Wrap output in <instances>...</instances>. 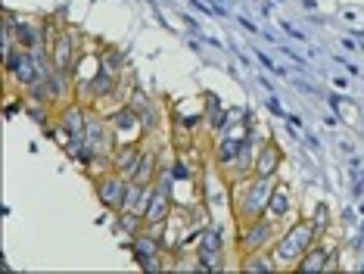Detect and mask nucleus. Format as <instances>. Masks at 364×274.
Listing matches in <instances>:
<instances>
[{
  "instance_id": "obj_1",
  "label": "nucleus",
  "mask_w": 364,
  "mask_h": 274,
  "mask_svg": "<svg viewBox=\"0 0 364 274\" xmlns=\"http://www.w3.org/2000/svg\"><path fill=\"white\" fill-rule=\"evenodd\" d=\"M274 187H277V178H262V174H250L243 181H234L230 184V212H234L237 224L262 218Z\"/></svg>"
},
{
  "instance_id": "obj_2",
  "label": "nucleus",
  "mask_w": 364,
  "mask_h": 274,
  "mask_svg": "<svg viewBox=\"0 0 364 274\" xmlns=\"http://www.w3.org/2000/svg\"><path fill=\"white\" fill-rule=\"evenodd\" d=\"M318 237L321 234H318V228H314L311 218H296L287 231H280L277 243L271 246V255H274L277 268H296V262L318 243Z\"/></svg>"
},
{
  "instance_id": "obj_3",
  "label": "nucleus",
  "mask_w": 364,
  "mask_h": 274,
  "mask_svg": "<svg viewBox=\"0 0 364 274\" xmlns=\"http://www.w3.org/2000/svg\"><path fill=\"white\" fill-rule=\"evenodd\" d=\"M277 237H280V228L268 215H262V218H255V221H246V224H237V253L240 255L268 253V249L277 243Z\"/></svg>"
},
{
  "instance_id": "obj_4",
  "label": "nucleus",
  "mask_w": 364,
  "mask_h": 274,
  "mask_svg": "<svg viewBox=\"0 0 364 274\" xmlns=\"http://www.w3.org/2000/svg\"><path fill=\"white\" fill-rule=\"evenodd\" d=\"M128 190H131V181L128 178H122L119 172H100L94 178V194L97 199H100V206L106 212H112V215H119V212H125V203H128Z\"/></svg>"
},
{
  "instance_id": "obj_5",
  "label": "nucleus",
  "mask_w": 364,
  "mask_h": 274,
  "mask_svg": "<svg viewBox=\"0 0 364 274\" xmlns=\"http://www.w3.org/2000/svg\"><path fill=\"white\" fill-rule=\"evenodd\" d=\"M50 60H53V69L56 72H65L75 78V69H78V60H81V35L78 28H63L60 38L53 41L50 47Z\"/></svg>"
},
{
  "instance_id": "obj_6",
  "label": "nucleus",
  "mask_w": 364,
  "mask_h": 274,
  "mask_svg": "<svg viewBox=\"0 0 364 274\" xmlns=\"http://www.w3.org/2000/svg\"><path fill=\"white\" fill-rule=\"evenodd\" d=\"M109 119V128L115 135V144H144L146 131H144V122H140V115L131 110L128 103L115 106V110L106 115Z\"/></svg>"
},
{
  "instance_id": "obj_7",
  "label": "nucleus",
  "mask_w": 364,
  "mask_h": 274,
  "mask_svg": "<svg viewBox=\"0 0 364 274\" xmlns=\"http://www.w3.org/2000/svg\"><path fill=\"white\" fill-rule=\"evenodd\" d=\"M131 253H134V262L140 265L144 271H162L165 268V259H162V246L150 231H140L137 237H131Z\"/></svg>"
},
{
  "instance_id": "obj_8",
  "label": "nucleus",
  "mask_w": 364,
  "mask_h": 274,
  "mask_svg": "<svg viewBox=\"0 0 364 274\" xmlns=\"http://www.w3.org/2000/svg\"><path fill=\"white\" fill-rule=\"evenodd\" d=\"M4 28L13 35V41L19 47H26V50H35L44 44V35H41V22H31L26 19V16H16V13H6L4 16ZM47 47V44H44Z\"/></svg>"
},
{
  "instance_id": "obj_9",
  "label": "nucleus",
  "mask_w": 364,
  "mask_h": 274,
  "mask_svg": "<svg viewBox=\"0 0 364 274\" xmlns=\"http://www.w3.org/2000/svg\"><path fill=\"white\" fill-rule=\"evenodd\" d=\"M128 106L140 115L146 137H153L156 131H159V125H162V112H159V106H156V100L146 94V90H140V88L134 85V88H131V94H128Z\"/></svg>"
},
{
  "instance_id": "obj_10",
  "label": "nucleus",
  "mask_w": 364,
  "mask_h": 274,
  "mask_svg": "<svg viewBox=\"0 0 364 274\" xmlns=\"http://www.w3.org/2000/svg\"><path fill=\"white\" fill-rule=\"evenodd\" d=\"M336 262H339L336 246H330V243H314V246L309 249V253H305L302 259L296 262V268H293V271H302V274L333 271V268H336Z\"/></svg>"
},
{
  "instance_id": "obj_11",
  "label": "nucleus",
  "mask_w": 364,
  "mask_h": 274,
  "mask_svg": "<svg viewBox=\"0 0 364 274\" xmlns=\"http://www.w3.org/2000/svg\"><path fill=\"white\" fill-rule=\"evenodd\" d=\"M115 88H119V78L100 69L97 75H90L85 85H78L81 103H100V100H109V97L115 94Z\"/></svg>"
},
{
  "instance_id": "obj_12",
  "label": "nucleus",
  "mask_w": 364,
  "mask_h": 274,
  "mask_svg": "<svg viewBox=\"0 0 364 274\" xmlns=\"http://www.w3.org/2000/svg\"><path fill=\"white\" fill-rule=\"evenodd\" d=\"M159 165H162V153L156 144H144L140 149V159L134 165V174H131V181L134 184H156V174H159Z\"/></svg>"
},
{
  "instance_id": "obj_13",
  "label": "nucleus",
  "mask_w": 364,
  "mask_h": 274,
  "mask_svg": "<svg viewBox=\"0 0 364 274\" xmlns=\"http://www.w3.org/2000/svg\"><path fill=\"white\" fill-rule=\"evenodd\" d=\"M280 165H284V149H280L274 140H268V144L259 149V156H255L252 174H262V178H277Z\"/></svg>"
},
{
  "instance_id": "obj_14",
  "label": "nucleus",
  "mask_w": 364,
  "mask_h": 274,
  "mask_svg": "<svg viewBox=\"0 0 364 274\" xmlns=\"http://www.w3.org/2000/svg\"><path fill=\"white\" fill-rule=\"evenodd\" d=\"M293 209H296L293 194H289L287 184H280V181H277V187H274V194H271V199H268V209H264V215L280 224V221H287L289 215H293Z\"/></svg>"
},
{
  "instance_id": "obj_15",
  "label": "nucleus",
  "mask_w": 364,
  "mask_h": 274,
  "mask_svg": "<svg viewBox=\"0 0 364 274\" xmlns=\"http://www.w3.org/2000/svg\"><path fill=\"white\" fill-rule=\"evenodd\" d=\"M140 149L144 144H119L112 149V172H119L122 178L131 181V174H134V165L140 159Z\"/></svg>"
},
{
  "instance_id": "obj_16",
  "label": "nucleus",
  "mask_w": 364,
  "mask_h": 274,
  "mask_svg": "<svg viewBox=\"0 0 364 274\" xmlns=\"http://www.w3.org/2000/svg\"><path fill=\"white\" fill-rule=\"evenodd\" d=\"M171 209H175V196L162 194V190H153V199H150V206H146L144 218H146V224H162L171 218Z\"/></svg>"
},
{
  "instance_id": "obj_17",
  "label": "nucleus",
  "mask_w": 364,
  "mask_h": 274,
  "mask_svg": "<svg viewBox=\"0 0 364 274\" xmlns=\"http://www.w3.org/2000/svg\"><path fill=\"white\" fill-rule=\"evenodd\" d=\"M240 137H243V135H237V137H221L218 144H215V165H218L221 172H228L230 165L237 162V156H240Z\"/></svg>"
},
{
  "instance_id": "obj_18",
  "label": "nucleus",
  "mask_w": 364,
  "mask_h": 274,
  "mask_svg": "<svg viewBox=\"0 0 364 274\" xmlns=\"http://www.w3.org/2000/svg\"><path fill=\"white\" fill-rule=\"evenodd\" d=\"M240 271L271 274V271H277V262H274V255H268V253H250V255H240Z\"/></svg>"
},
{
  "instance_id": "obj_19",
  "label": "nucleus",
  "mask_w": 364,
  "mask_h": 274,
  "mask_svg": "<svg viewBox=\"0 0 364 274\" xmlns=\"http://www.w3.org/2000/svg\"><path fill=\"white\" fill-rule=\"evenodd\" d=\"M196 253H212V255H225V231L218 224L212 228H203L200 243H196Z\"/></svg>"
},
{
  "instance_id": "obj_20",
  "label": "nucleus",
  "mask_w": 364,
  "mask_h": 274,
  "mask_svg": "<svg viewBox=\"0 0 364 274\" xmlns=\"http://www.w3.org/2000/svg\"><path fill=\"white\" fill-rule=\"evenodd\" d=\"M100 69L115 75V78H122V72H125V53H122V50H115V47H103Z\"/></svg>"
},
{
  "instance_id": "obj_21",
  "label": "nucleus",
  "mask_w": 364,
  "mask_h": 274,
  "mask_svg": "<svg viewBox=\"0 0 364 274\" xmlns=\"http://www.w3.org/2000/svg\"><path fill=\"white\" fill-rule=\"evenodd\" d=\"M314 228H318V234L321 237H324L327 234V224H330V212H327V206L324 203H318V206H314Z\"/></svg>"
},
{
  "instance_id": "obj_22",
  "label": "nucleus",
  "mask_w": 364,
  "mask_h": 274,
  "mask_svg": "<svg viewBox=\"0 0 364 274\" xmlns=\"http://www.w3.org/2000/svg\"><path fill=\"white\" fill-rule=\"evenodd\" d=\"M268 110H271V112H274V115H284V119H287L284 106H280V103H277V100H274V97H268Z\"/></svg>"
},
{
  "instance_id": "obj_23",
  "label": "nucleus",
  "mask_w": 364,
  "mask_h": 274,
  "mask_svg": "<svg viewBox=\"0 0 364 274\" xmlns=\"http://www.w3.org/2000/svg\"><path fill=\"white\" fill-rule=\"evenodd\" d=\"M240 25H243V28H246V31H255V25H252L250 19H246V16H243V19H240Z\"/></svg>"
}]
</instances>
